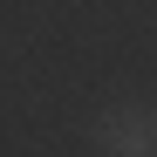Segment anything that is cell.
<instances>
[{
	"label": "cell",
	"instance_id": "obj_1",
	"mask_svg": "<svg viewBox=\"0 0 157 157\" xmlns=\"http://www.w3.org/2000/svg\"><path fill=\"white\" fill-rule=\"evenodd\" d=\"M96 157H157V102L150 96H130V102H109L89 130Z\"/></svg>",
	"mask_w": 157,
	"mask_h": 157
}]
</instances>
